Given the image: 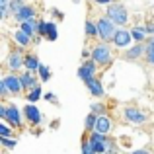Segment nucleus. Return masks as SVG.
Masks as SVG:
<instances>
[{
    "label": "nucleus",
    "mask_w": 154,
    "mask_h": 154,
    "mask_svg": "<svg viewBox=\"0 0 154 154\" xmlns=\"http://www.w3.org/2000/svg\"><path fill=\"white\" fill-rule=\"evenodd\" d=\"M4 66L8 68L10 72H18L22 66H26V59H22V51H12L10 55L6 57V63H4Z\"/></svg>",
    "instance_id": "39448f33"
},
{
    "label": "nucleus",
    "mask_w": 154,
    "mask_h": 154,
    "mask_svg": "<svg viewBox=\"0 0 154 154\" xmlns=\"http://www.w3.org/2000/svg\"><path fill=\"white\" fill-rule=\"evenodd\" d=\"M92 60H94L98 66H107V64H111V60H113L111 47L103 41L98 43V45H94L92 47Z\"/></svg>",
    "instance_id": "f257e3e1"
},
{
    "label": "nucleus",
    "mask_w": 154,
    "mask_h": 154,
    "mask_svg": "<svg viewBox=\"0 0 154 154\" xmlns=\"http://www.w3.org/2000/svg\"><path fill=\"white\" fill-rule=\"evenodd\" d=\"M23 59H26V68H27V72H39L41 63H39L37 57H35V55H26Z\"/></svg>",
    "instance_id": "dca6fc26"
},
{
    "label": "nucleus",
    "mask_w": 154,
    "mask_h": 154,
    "mask_svg": "<svg viewBox=\"0 0 154 154\" xmlns=\"http://www.w3.org/2000/svg\"><path fill=\"white\" fill-rule=\"evenodd\" d=\"M10 94V90H8V86H6V82H0V96H2V98H6V96Z\"/></svg>",
    "instance_id": "c85d7f7f"
},
{
    "label": "nucleus",
    "mask_w": 154,
    "mask_h": 154,
    "mask_svg": "<svg viewBox=\"0 0 154 154\" xmlns=\"http://www.w3.org/2000/svg\"><path fill=\"white\" fill-rule=\"evenodd\" d=\"M129 154H152V152L146 150V148H140V150H133V152H129Z\"/></svg>",
    "instance_id": "f704fd0d"
},
{
    "label": "nucleus",
    "mask_w": 154,
    "mask_h": 154,
    "mask_svg": "<svg viewBox=\"0 0 154 154\" xmlns=\"http://www.w3.org/2000/svg\"><path fill=\"white\" fill-rule=\"evenodd\" d=\"M96 123H98V115L90 113V115L86 117V121H84V129H86L88 133H94L96 131Z\"/></svg>",
    "instance_id": "6ab92c4d"
},
{
    "label": "nucleus",
    "mask_w": 154,
    "mask_h": 154,
    "mask_svg": "<svg viewBox=\"0 0 154 154\" xmlns=\"http://www.w3.org/2000/svg\"><path fill=\"white\" fill-rule=\"evenodd\" d=\"M35 16H37V10H35L33 6H27V4H26V6H23L22 10H20L18 14L14 16V20L20 23V26H22V23H26V22H31V20H35Z\"/></svg>",
    "instance_id": "9d476101"
},
{
    "label": "nucleus",
    "mask_w": 154,
    "mask_h": 154,
    "mask_svg": "<svg viewBox=\"0 0 154 154\" xmlns=\"http://www.w3.org/2000/svg\"><path fill=\"white\" fill-rule=\"evenodd\" d=\"M39 98H41V88H39V86H35L33 90H31L29 94H27V100H29V103H35Z\"/></svg>",
    "instance_id": "393cba45"
},
{
    "label": "nucleus",
    "mask_w": 154,
    "mask_h": 154,
    "mask_svg": "<svg viewBox=\"0 0 154 154\" xmlns=\"http://www.w3.org/2000/svg\"><path fill=\"white\" fill-rule=\"evenodd\" d=\"M82 154H96V152H94V148H92V144L88 143V139H84V140H82Z\"/></svg>",
    "instance_id": "cd10ccee"
},
{
    "label": "nucleus",
    "mask_w": 154,
    "mask_h": 154,
    "mask_svg": "<svg viewBox=\"0 0 154 154\" xmlns=\"http://www.w3.org/2000/svg\"><path fill=\"white\" fill-rule=\"evenodd\" d=\"M96 72H98V64L90 59V60H86V63L78 68V78L84 80V82H88V80H92L96 76Z\"/></svg>",
    "instance_id": "6e6552de"
},
{
    "label": "nucleus",
    "mask_w": 154,
    "mask_h": 154,
    "mask_svg": "<svg viewBox=\"0 0 154 154\" xmlns=\"http://www.w3.org/2000/svg\"><path fill=\"white\" fill-rule=\"evenodd\" d=\"M96 23H98V37L102 39L103 43L113 41V37H115V33H117L115 23H113L107 16H102V18H100Z\"/></svg>",
    "instance_id": "f03ea898"
},
{
    "label": "nucleus",
    "mask_w": 154,
    "mask_h": 154,
    "mask_svg": "<svg viewBox=\"0 0 154 154\" xmlns=\"http://www.w3.org/2000/svg\"><path fill=\"white\" fill-rule=\"evenodd\" d=\"M105 16H107L115 26H125V23L129 22V12L123 4H109Z\"/></svg>",
    "instance_id": "7ed1b4c3"
},
{
    "label": "nucleus",
    "mask_w": 154,
    "mask_h": 154,
    "mask_svg": "<svg viewBox=\"0 0 154 154\" xmlns=\"http://www.w3.org/2000/svg\"><path fill=\"white\" fill-rule=\"evenodd\" d=\"M57 37H59V33H57V29H53V31H51V33H49V35H47V39H49V41H55V39H57Z\"/></svg>",
    "instance_id": "72a5a7b5"
},
{
    "label": "nucleus",
    "mask_w": 154,
    "mask_h": 154,
    "mask_svg": "<svg viewBox=\"0 0 154 154\" xmlns=\"http://www.w3.org/2000/svg\"><path fill=\"white\" fill-rule=\"evenodd\" d=\"M96 2H98V4H107V6H109V4H111V0H96Z\"/></svg>",
    "instance_id": "c9c22d12"
},
{
    "label": "nucleus",
    "mask_w": 154,
    "mask_h": 154,
    "mask_svg": "<svg viewBox=\"0 0 154 154\" xmlns=\"http://www.w3.org/2000/svg\"><path fill=\"white\" fill-rule=\"evenodd\" d=\"M111 129H113V121L109 119L107 115H100V117H98V123H96V133L107 135Z\"/></svg>",
    "instance_id": "ddd939ff"
},
{
    "label": "nucleus",
    "mask_w": 154,
    "mask_h": 154,
    "mask_svg": "<svg viewBox=\"0 0 154 154\" xmlns=\"http://www.w3.org/2000/svg\"><path fill=\"white\" fill-rule=\"evenodd\" d=\"M144 33H146V31H144V27H133V29H131L133 39H135V41H139V43H146V41H144Z\"/></svg>",
    "instance_id": "412c9836"
},
{
    "label": "nucleus",
    "mask_w": 154,
    "mask_h": 154,
    "mask_svg": "<svg viewBox=\"0 0 154 154\" xmlns=\"http://www.w3.org/2000/svg\"><path fill=\"white\" fill-rule=\"evenodd\" d=\"M123 115H125V119H127L129 123H135V125L146 123V113L140 111L139 107H125Z\"/></svg>",
    "instance_id": "0eeeda50"
},
{
    "label": "nucleus",
    "mask_w": 154,
    "mask_h": 154,
    "mask_svg": "<svg viewBox=\"0 0 154 154\" xmlns=\"http://www.w3.org/2000/svg\"><path fill=\"white\" fill-rule=\"evenodd\" d=\"M10 0H0V16H2V20H6L8 16H10Z\"/></svg>",
    "instance_id": "5701e85b"
},
{
    "label": "nucleus",
    "mask_w": 154,
    "mask_h": 154,
    "mask_svg": "<svg viewBox=\"0 0 154 154\" xmlns=\"http://www.w3.org/2000/svg\"><path fill=\"white\" fill-rule=\"evenodd\" d=\"M23 6H26V4H23V0H10V12H12V16H16Z\"/></svg>",
    "instance_id": "b1692460"
},
{
    "label": "nucleus",
    "mask_w": 154,
    "mask_h": 154,
    "mask_svg": "<svg viewBox=\"0 0 154 154\" xmlns=\"http://www.w3.org/2000/svg\"><path fill=\"white\" fill-rule=\"evenodd\" d=\"M20 80H22V86L23 90H33L35 86H39L37 80L31 76V72H23V74H20Z\"/></svg>",
    "instance_id": "2eb2a0df"
},
{
    "label": "nucleus",
    "mask_w": 154,
    "mask_h": 154,
    "mask_svg": "<svg viewBox=\"0 0 154 154\" xmlns=\"http://www.w3.org/2000/svg\"><path fill=\"white\" fill-rule=\"evenodd\" d=\"M39 78H41L43 82H47V80L51 78V70L45 66V64H41V66H39Z\"/></svg>",
    "instance_id": "a878e982"
},
{
    "label": "nucleus",
    "mask_w": 154,
    "mask_h": 154,
    "mask_svg": "<svg viewBox=\"0 0 154 154\" xmlns=\"http://www.w3.org/2000/svg\"><path fill=\"white\" fill-rule=\"evenodd\" d=\"M131 41H133V35L129 29H123V27H119L115 33V37H113V45L117 47V49H125L127 51L129 47H131Z\"/></svg>",
    "instance_id": "423d86ee"
},
{
    "label": "nucleus",
    "mask_w": 154,
    "mask_h": 154,
    "mask_svg": "<svg viewBox=\"0 0 154 154\" xmlns=\"http://www.w3.org/2000/svg\"><path fill=\"white\" fill-rule=\"evenodd\" d=\"M146 53H154V37L146 41Z\"/></svg>",
    "instance_id": "7c9ffc66"
},
{
    "label": "nucleus",
    "mask_w": 154,
    "mask_h": 154,
    "mask_svg": "<svg viewBox=\"0 0 154 154\" xmlns=\"http://www.w3.org/2000/svg\"><path fill=\"white\" fill-rule=\"evenodd\" d=\"M43 98H45L47 102H53V103H57V96H55V94H45Z\"/></svg>",
    "instance_id": "473e14b6"
},
{
    "label": "nucleus",
    "mask_w": 154,
    "mask_h": 154,
    "mask_svg": "<svg viewBox=\"0 0 154 154\" xmlns=\"http://www.w3.org/2000/svg\"><path fill=\"white\" fill-rule=\"evenodd\" d=\"M20 29H22L27 37H31V41H33V37H37V31H39V22H37V20L26 22V23H22V26H20Z\"/></svg>",
    "instance_id": "4468645a"
},
{
    "label": "nucleus",
    "mask_w": 154,
    "mask_h": 154,
    "mask_svg": "<svg viewBox=\"0 0 154 154\" xmlns=\"http://www.w3.org/2000/svg\"><path fill=\"white\" fill-rule=\"evenodd\" d=\"M0 143H2V146L8 148V150L18 146V139H10V137H0Z\"/></svg>",
    "instance_id": "4be33fe9"
},
{
    "label": "nucleus",
    "mask_w": 154,
    "mask_h": 154,
    "mask_svg": "<svg viewBox=\"0 0 154 154\" xmlns=\"http://www.w3.org/2000/svg\"><path fill=\"white\" fill-rule=\"evenodd\" d=\"M143 55H146V43H139V45H135V47H129L123 57L127 60H135V59H140Z\"/></svg>",
    "instance_id": "9b49d317"
},
{
    "label": "nucleus",
    "mask_w": 154,
    "mask_h": 154,
    "mask_svg": "<svg viewBox=\"0 0 154 154\" xmlns=\"http://www.w3.org/2000/svg\"><path fill=\"white\" fill-rule=\"evenodd\" d=\"M146 64L154 66V53H146Z\"/></svg>",
    "instance_id": "2f4dec72"
},
{
    "label": "nucleus",
    "mask_w": 154,
    "mask_h": 154,
    "mask_svg": "<svg viewBox=\"0 0 154 154\" xmlns=\"http://www.w3.org/2000/svg\"><path fill=\"white\" fill-rule=\"evenodd\" d=\"M0 117H2L6 123H12L14 127H22V115H20V109L16 105H0Z\"/></svg>",
    "instance_id": "20e7f679"
},
{
    "label": "nucleus",
    "mask_w": 154,
    "mask_h": 154,
    "mask_svg": "<svg viewBox=\"0 0 154 154\" xmlns=\"http://www.w3.org/2000/svg\"><path fill=\"white\" fill-rule=\"evenodd\" d=\"M4 82H6V86H8V90H10V94H14V96H18L20 92L23 90V86H22V80H20V74L16 76L14 72H8V74H4Z\"/></svg>",
    "instance_id": "1a4fd4ad"
},
{
    "label": "nucleus",
    "mask_w": 154,
    "mask_h": 154,
    "mask_svg": "<svg viewBox=\"0 0 154 154\" xmlns=\"http://www.w3.org/2000/svg\"><path fill=\"white\" fill-rule=\"evenodd\" d=\"M12 37H14V41H18V45H20V47H27V45L31 43V37H27V35L23 33L22 29H16Z\"/></svg>",
    "instance_id": "a211bd4d"
},
{
    "label": "nucleus",
    "mask_w": 154,
    "mask_h": 154,
    "mask_svg": "<svg viewBox=\"0 0 154 154\" xmlns=\"http://www.w3.org/2000/svg\"><path fill=\"white\" fill-rule=\"evenodd\" d=\"M23 113H26L27 121H29L31 125H39L41 123V113H39L37 107H35V103H27L26 107H23Z\"/></svg>",
    "instance_id": "f8f14e48"
},
{
    "label": "nucleus",
    "mask_w": 154,
    "mask_h": 154,
    "mask_svg": "<svg viewBox=\"0 0 154 154\" xmlns=\"http://www.w3.org/2000/svg\"><path fill=\"white\" fill-rule=\"evenodd\" d=\"M86 86H88V90H90L92 94L96 96V98H102V96H103V88H102V84H100V80H98V78L88 80Z\"/></svg>",
    "instance_id": "f3484780"
},
{
    "label": "nucleus",
    "mask_w": 154,
    "mask_h": 154,
    "mask_svg": "<svg viewBox=\"0 0 154 154\" xmlns=\"http://www.w3.org/2000/svg\"><path fill=\"white\" fill-rule=\"evenodd\" d=\"M0 137H10V129L4 123H0Z\"/></svg>",
    "instance_id": "c756f323"
},
{
    "label": "nucleus",
    "mask_w": 154,
    "mask_h": 154,
    "mask_svg": "<svg viewBox=\"0 0 154 154\" xmlns=\"http://www.w3.org/2000/svg\"><path fill=\"white\" fill-rule=\"evenodd\" d=\"M92 113L94 115H105V105L103 103H92Z\"/></svg>",
    "instance_id": "bb28decb"
},
{
    "label": "nucleus",
    "mask_w": 154,
    "mask_h": 154,
    "mask_svg": "<svg viewBox=\"0 0 154 154\" xmlns=\"http://www.w3.org/2000/svg\"><path fill=\"white\" fill-rule=\"evenodd\" d=\"M86 37H98V23L86 20Z\"/></svg>",
    "instance_id": "aec40b11"
}]
</instances>
